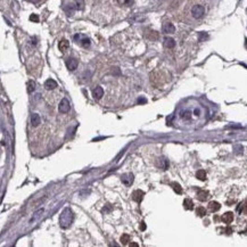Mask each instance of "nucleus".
I'll use <instances>...</instances> for the list:
<instances>
[{
  "mask_svg": "<svg viewBox=\"0 0 247 247\" xmlns=\"http://www.w3.org/2000/svg\"><path fill=\"white\" fill-rule=\"evenodd\" d=\"M73 219H74V215H73V212L68 207L64 209L59 216V226L62 227L63 229H66L68 228L72 222H73Z\"/></svg>",
  "mask_w": 247,
  "mask_h": 247,
  "instance_id": "nucleus-1",
  "label": "nucleus"
},
{
  "mask_svg": "<svg viewBox=\"0 0 247 247\" xmlns=\"http://www.w3.org/2000/svg\"><path fill=\"white\" fill-rule=\"evenodd\" d=\"M74 41H75L77 44H80L81 47H83V48H88V47H90V39L88 38L87 36H84V34H81V33H79V34H75L74 37Z\"/></svg>",
  "mask_w": 247,
  "mask_h": 247,
  "instance_id": "nucleus-2",
  "label": "nucleus"
},
{
  "mask_svg": "<svg viewBox=\"0 0 247 247\" xmlns=\"http://www.w3.org/2000/svg\"><path fill=\"white\" fill-rule=\"evenodd\" d=\"M205 14V7L202 6V5H195L192 8H191V15L192 17L196 19L202 18Z\"/></svg>",
  "mask_w": 247,
  "mask_h": 247,
  "instance_id": "nucleus-3",
  "label": "nucleus"
},
{
  "mask_svg": "<svg viewBox=\"0 0 247 247\" xmlns=\"http://www.w3.org/2000/svg\"><path fill=\"white\" fill-rule=\"evenodd\" d=\"M58 109H59V112H60V113H67V112H70V109H71V106H70V101H68V100H67L66 98L62 99V101L59 103Z\"/></svg>",
  "mask_w": 247,
  "mask_h": 247,
  "instance_id": "nucleus-4",
  "label": "nucleus"
},
{
  "mask_svg": "<svg viewBox=\"0 0 247 247\" xmlns=\"http://www.w3.org/2000/svg\"><path fill=\"white\" fill-rule=\"evenodd\" d=\"M133 174L132 173H125V174H123L122 177H121V180H122V182H123V185H125L127 187H129V186H131L133 183Z\"/></svg>",
  "mask_w": 247,
  "mask_h": 247,
  "instance_id": "nucleus-5",
  "label": "nucleus"
},
{
  "mask_svg": "<svg viewBox=\"0 0 247 247\" xmlns=\"http://www.w3.org/2000/svg\"><path fill=\"white\" fill-rule=\"evenodd\" d=\"M163 32H164V33H168V34L174 33V32H175V26L172 24L171 22H165V23L163 24Z\"/></svg>",
  "mask_w": 247,
  "mask_h": 247,
  "instance_id": "nucleus-6",
  "label": "nucleus"
},
{
  "mask_svg": "<svg viewBox=\"0 0 247 247\" xmlns=\"http://www.w3.org/2000/svg\"><path fill=\"white\" fill-rule=\"evenodd\" d=\"M144 196H145V192L142 190H135V191H133L132 194V199L137 203H141Z\"/></svg>",
  "mask_w": 247,
  "mask_h": 247,
  "instance_id": "nucleus-7",
  "label": "nucleus"
},
{
  "mask_svg": "<svg viewBox=\"0 0 247 247\" xmlns=\"http://www.w3.org/2000/svg\"><path fill=\"white\" fill-rule=\"evenodd\" d=\"M66 67H67L70 71H74V70H76V67H77V60L73 57L68 58V59L66 60Z\"/></svg>",
  "mask_w": 247,
  "mask_h": 247,
  "instance_id": "nucleus-8",
  "label": "nucleus"
},
{
  "mask_svg": "<svg viewBox=\"0 0 247 247\" xmlns=\"http://www.w3.org/2000/svg\"><path fill=\"white\" fill-rule=\"evenodd\" d=\"M68 47H70V42H68L66 39L60 40V41H59V43H58V48H59V50H60L62 53L66 51V50L68 49Z\"/></svg>",
  "mask_w": 247,
  "mask_h": 247,
  "instance_id": "nucleus-9",
  "label": "nucleus"
},
{
  "mask_svg": "<svg viewBox=\"0 0 247 247\" xmlns=\"http://www.w3.org/2000/svg\"><path fill=\"white\" fill-rule=\"evenodd\" d=\"M57 87V82L55 81V80H53V79H48L46 82H44V88L47 89V90H53V89H55Z\"/></svg>",
  "mask_w": 247,
  "mask_h": 247,
  "instance_id": "nucleus-10",
  "label": "nucleus"
},
{
  "mask_svg": "<svg viewBox=\"0 0 247 247\" xmlns=\"http://www.w3.org/2000/svg\"><path fill=\"white\" fill-rule=\"evenodd\" d=\"M92 96H94V98L95 99H100L103 96H104V89L101 88V87H96L95 89H94V91H92Z\"/></svg>",
  "mask_w": 247,
  "mask_h": 247,
  "instance_id": "nucleus-11",
  "label": "nucleus"
},
{
  "mask_svg": "<svg viewBox=\"0 0 247 247\" xmlns=\"http://www.w3.org/2000/svg\"><path fill=\"white\" fill-rule=\"evenodd\" d=\"M209 191H205V190H198L197 192V198L200 200V202H205L207 198H209Z\"/></svg>",
  "mask_w": 247,
  "mask_h": 247,
  "instance_id": "nucleus-12",
  "label": "nucleus"
},
{
  "mask_svg": "<svg viewBox=\"0 0 247 247\" xmlns=\"http://www.w3.org/2000/svg\"><path fill=\"white\" fill-rule=\"evenodd\" d=\"M40 122H41V118H40L39 114L33 113L31 115V124H32V127H38L40 124Z\"/></svg>",
  "mask_w": 247,
  "mask_h": 247,
  "instance_id": "nucleus-13",
  "label": "nucleus"
},
{
  "mask_svg": "<svg viewBox=\"0 0 247 247\" xmlns=\"http://www.w3.org/2000/svg\"><path fill=\"white\" fill-rule=\"evenodd\" d=\"M145 36H146V38L151 39V40H157L158 39V33L156 31H152V30H147Z\"/></svg>",
  "mask_w": 247,
  "mask_h": 247,
  "instance_id": "nucleus-14",
  "label": "nucleus"
},
{
  "mask_svg": "<svg viewBox=\"0 0 247 247\" xmlns=\"http://www.w3.org/2000/svg\"><path fill=\"white\" fill-rule=\"evenodd\" d=\"M232 220H233V214H232V212H227V213L223 214V216H222V221H223L224 223H231Z\"/></svg>",
  "mask_w": 247,
  "mask_h": 247,
  "instance_id": "nucleus-15",
  "label": "nucleus"
},
{
  "mask_svg": "<svg viewBox=\"0 0 247 247\" xmlns=\"http://www.w3.org/2000/svg\"><path fill=\"white\" fill-rule=\"evenodd\" d=\"M164 47L166 48H173L175 47V41L172 38H165L164 39Z\"/></svg>",
  "mask_w": 247,
  "mask_h": 247,
  "instance_id": "nucleus-16",
  "label": "nucleus"
},
{
  "mask_svg": "<svg viewBox=\"0 0 247 247\" xmlns=\"http://www.w3.org/2000/svg\"><path fill=\"white\" fill-rule=\"evenodd\" d=\"M209 207L212 212H218L219 209H221V205H220V203H218V202H211L209 204Z\"/></svg>",
  "mask_w": 247,
  "mask_h": 247,
  "instance_id": "nucleus-17",
  "label": "nucleus"
},
{
  "mask_svg": "<svg viewBox=\"0 0 247 247\" xmlns=\"http://www.w3.org/2000/svg\"><path fill=\"white\" fill-rule=\"evenodd\" d=\"M183 207L186 209H188V211H191V209H194V203H192V200L189 199V198H186V199L183 200Z\"/></svg>",
  "mask_w": 247,
  "mask_h": 247,
  "instance_id": "nucleus-18",
  "label": "nucleus"
},
{
  "mask_svg": "<svg viewBox=\"0 0 247 247\" xmlns=\"http://www.w3.org/2000/svg\"><path fill=\"white\" fill-rule=\"evenodd\" d=\"M196 178L199 179L200 181H205V180H206V172L204 171V170L197 171V173H196Z\"/></svg>",
  "mask_w": 247,
  "mask_h": 247,
  "instance_id": "nucleus-19",
  "label": "nucleus"
},
{
  "mask_svg": "<svg viewBox=\"0 0 247 247\" xmlns=\"http://www.w3.org/2000/svg\"><path fill=\"white\" fill-rule=\"evenodd\" d=\"M196 214H197L198 216H205V215H206V209H205V207H203V206L197 207V209H196Z\"/></svg>",
  "mask_w": 247,
  "mask_h": 247,
  "instance_id": "nucleus-20",
  "label": "nucleus"
},
{
  "mask_svg": "<svg viewBox=\"0 0 247 247\" xmlns=\"http://www.w3.org/2000/svg\"><path fill=\"white\" fill-rule=\"evenodd\" d=\"M173 190L177 192V194H182V188H181V186L178 183V182H173L171 185Z\"/></svg>",
  "mask_w": 247,
  "mask_h": 247,
  "instance_id": "nucleus-21",
  "label": "nucleus"
},
{
  "mask_svg": "<svg viewBox=\"0 0 247 247\" xmlns=\"http://www.w3.org/2000/svg\"><path fill=\"white\" fill-rule=\"evenodd\" d=\"M36 90V82L34 81H29L27 82V91L31 94Z\"/></svg>",
  "mask_w": 247,
  "mask_h": 247,
  "instance_id": "nucleus-22",
  "label": "nucleus"
},
{
  "mask_svg": "<svg viewBox=\"0 0 247 247\" xmlns=\"http://www.w3.org/2000/svg\"><path fill=\"white\" fill-rule=\"evenodd\" d=\"M116 1L121 6H131L134 0H116Z\"/></svg>",
  "mask_w": 247,
  "mask_h": 247,
  "instance_id": "nucleus-23",
  "label": "nucleus"
},
{
  "mask_svg": "<svg viewBox=\"0 0 247 247\" xmlns=\"http://www.w3.org/2000/svg\"><path fill=\"white\" fill-rule=\"evenodd\" d=\"M129 242H130V236H129V235H123V236L121 237V243H122L123 245H127Z\"/></svg>",
  "mask_w": 247,
  "mask_h": 247,
  "instance_id": "nucleus-24",
  "label": "nucleus"
},
{
  "mask_svg": "<svg viewBox=\"0 0 247 247\" xmlns=\"http://www.w3.org/2000/svg\"><path fill=\"white\" fill-rule=\"evenodd\" d=\"M30 19H31L32 22H36V23H38V22H39V16H38V15H36V14H32V15L30 16Z\"/></svg>",
  "mask_w": 247,
  "mask_h": 247,
  "instance_id": "nucleus-25",
  "label": "nucleus"
},
{
  "mask_svg": "<svg viewBox=\"0 0 247 247\" xmlns=\"http://www.w3.org/2000/svg\"><path fill=\"white\" fill-rule=\"evenodd\" d=\"M140 229H141V230H145V229H146V224H145L144 222L140 224Z\"/></svg>",
  "mask_w": 247,
  "mask_h": 247,
  "instance_id": "nucleus-26",
  "label": "nucleus"
},
{
  "mask_svg": "<svg viewBox=\"0 0 247 247\" xmlns=\"http://www.w3.org/2000/svg\"><path fill=\"white\" fill-rule=\"evenodd\" d=\"M27 1H30V2H33V3H37L39 0H27Z\"/></svg>",
  "mask_w": 247,
  "mask_h": 247,
  "instance_id": "nucleus-27",
  "label": "nucleus"
},
{
  "mask_svg": "<svg viewBox=\"0 0 247 247\" xmlns=\"http://www.w3.org/2000/svg\"><path fill=\"white\" fill-rule=\"evenodd\" d=\"M130 246H134V247H137V246H138V244H134V243H133V244H130Z\"/></svg>",
  "mask_w": 247,
  "mask_h": 247,
  "instance_id": "nucleus-28",
  "label": "nucleus"
}]
</instances>
